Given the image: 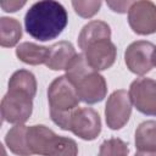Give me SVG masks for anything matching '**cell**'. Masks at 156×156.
<instances>
[{
    "mask_svg": "<svg viewBox=\"0 0 156 156\" xmlns=\"http://www.w3.org/2000/svg\"><path fill=\"white\" fill-rule=\"evenodd\" d=\"M68 23L66 9L57 1L43 0L33 4L24 16L27 33L40 41L57 38Z\"/></svg>",
    "mask_w": 156,
    "mask_h": 156,
    "instance_id": "6da1fadb",
    "label": "cell"
},
{
    "mask_svg": "<svg viewBox=\"0 0 156 156\" xmlns=\"http://www.w3.org/2000/svg\"><path fill=\"white\" fill-rule=\"evenodd\" d=\"M48 100L50 112L58 113H67L76 110L80 101L76 87L66 76H60L51 82L48 89Z\"/></svg>",
    "mask_w": 156,
    "mask_h": 156,
    "instance_id": "7a4b0ae2",
    "label": "cell"
},
{
    "mask_svg": "<svg viewBox=\"0 0 156 156\" xmlns=\"http://www.w3.org/2000/svg\"><path fill=\"white\" fill-rule=\"evenodd\" d=\"M1 117L12 124H23L28 121L33 111V98L29 95L9 90L1 100Z\"/></svg>",
    "mask_w": 156,
    "mask_h": 156,
    "instance_id": "3957f363",
    "label": "cell"
},
{
    "mask_svg": "<svg viewBox=\"0 0 156 156\" xmlns=\"http://www.w3.org/2000/svg\"><path fill=\"white\" fill-rule=\"evenodd\" d=\"M132 113V100L127 90H115L107 99L105 106L106 124L113 130L127 124Z\"/></svg>",
    "mask_w": 156,
    "mask_h": 156,
    "instance_id": "277c9868",
    "label": "cell"
},
{
    "mask_svg": "<svg viewBox=\"0 0 156 156\" xmlns=\"http://www.w3.org/2000/svg\"><path fill=\"white\" fill-rule=\"evenodd\" d=\"M69 130L83 140H94L101 132L99 113L91 107H77L71 116Z\"/></svg>",
    "mask_w": 156,
    "mask_h": 156,
    "instance_id": "5b68a950",
    "label": "cell"
},
{
    "mask_svg": "<svg viewBox=\"0 0 156 156\" xmlns=\"http://www.w3.org/2000/svg\"><path fill=\"white\" fill-rule=\"evenodd\" d=\"M128 23L136 34L156 33V5L147 0L133 1L128 11Z\"/></svg>",
    "mask_w": 156,
    "mask_h": 156,
    "instance_id": "8992f818",
    "label": "cell"
},
{
    "mask_svg": "<svg viewBox=\"0 0 156 156\" xmlns=\"http://www.w3.org/2000/svg\"><path fill=\"white\" fill-rule=\"evenodd\" d=\"M129 98L136 110L147 116H156V80L136 78L129 87Z\"/></svg>",
    "mask_w": 156,
    "mask_h": 156,
    "instance_id": "52a82bcc",
    "label": "cell"
},
{
    "mask_svg": "<svg viewBox=\"0 0 156 156\" xmlns=\"http://www.w3.org/2000/svg\"><path fill=\"white\" fill-rule=\"evenodd\" d=\"M155 45L146 40H138L132 43L124 52V61L130 72L144 76L154 67L152 55Z\"/></svg>",
    "mask_w": 156,
    "mask_h": 156,
    "instance_id": "ba28073f",
    "label": "cell"
},
{
    "mask_svg": "<svg viewBox=\"0 0 156 156\" xmlns=\"http://www.w3.org/2000/svg\"><path fill=\"white\" fill-rule=\"evenodd\" d=\"M84 55L89 65L98 72L110 68L116 60L117 49L111 40H100L91 44L85 51Z\"/></svg>",
    "mask_w": 156,
    "mask_h": 156,
    "instance_id": "9c48e42d",
    "label": "cell"
},
{
    "mask_svg": "<svg viewBox=\"0 0 156 156\" xmlns=\"http://www.w3.org/2000/svg\"><path fill=\"white\" fill-rule=\"evenodd\" d=\"M78 96L85 104H96L105 99L107 94V84L105 78L98 72L91 73L76 85Z\"/></svg>",
    "mask_w": 156,
    "mask_h": 156,
    "instance_id": "30bf717a",
    "label": "cell"
},
{
    "mask_svg": "<svg viewBox=\"0 0 156 156\" xmlns=\"http://www.w3.org/2000/svg\"><path fill=\"white\" fill-rule=\"evenodd\" d=\"M55 138L56 134L43 124L28 127L27 144L33 155L46 156Z\"/></svg>",
    "mask_w": 156,
    "mask_h": 156,
    "instance_id": "8fae6325",
    "label": "cell"
},
{
    "mask_svg": "<svg viewBox=\"0 0 156 156\" xmlns=\"http://www.w3.org/2000/svg\"><path fill=\"white\" fill-rule=\"evenodd\" d=\"M77 52L74 46L66 40L55 43L49 48V56L46 60V67L52 71H61L68 67L71 61L76 57Z\"/></svg>",
    "mask_w": 156,
    "mask_h": 156,
    "instance_id": "7c38bea8",
    "label": "cell"
},
{
    "mask_svg": "<svg viewBox=\"0 0 156 156\" xmlns=\"http://www.w3.org/2000/svg\"><path fill=\"white\" fill-rule=\"evenodd\" d=\"M111 38V29L110 26L104 22V21H90L89 23H87L79 35H78V46L85 51L91 44L100 41V40H110Z\"/></svg>",
    "mask_w": 156,
    "mask_h": 156,
    "instance_id": "4fadbf2b",
    "label": "cell"
},
{
    "mask_svg": "<svg viewBox=\"0 0 156 156\" xmlns=\"http://www.w3.org/2000/svg\"><path fill=\"white\" fill-rule=\"evenodd\" d=\"M16 56L27 65H41L46 63L49 56V48L40 46L34 43L24 41L16 48Z\"/></svg>",
    "mask_w": 156,
    "mask_h": 156,
    "instance_id": "5bb4252c",
    "label": "cell"
},
{
    "mask_svg": "<svg viewBox=\"0 0 156 156\" xmlns=\"http://www.w3.org/2000/svg\"><path fill=\"white\" fill-rule=\"evenodd\" d=\"M27 130H28L27 126L16 124L7 132L5 136V143L10 149V151L13 152L15 155H18V156L33 155L27 144Z\"/></svg>",
    "mask_w": 156,
    "mask_h": 156,
    "instance_id": "9a60e30c",
    "label": "cell"
},
{
    "mask_svg": "<svg viewBox=\"0 0 156 156\" xmlns=\"http://www.w3.org/2000/svg\"><path fill=\"white\" fill-rule=\"evenodd\" d=\"M135 146L139 151H156V121H145L138 126Z\"/></svg>",
    "mask_w": 156,
    "mask_h": 156,
    "instance_id": "2e32d148",
    "label": "cell"
},
{
    "mask_svg": "<svg viewBox=\"0 0 156 156\" xmlns=\"http://www.w3.org/2000/svg\"><path fill=\"white\" fill-rule=\"evenodd\" d=\"M22 37L21 23L16 18L1 17L0 18V45L2 48L15 46Z\"/></svg>",
    "mask_w": 156,
    "mask_h": 156,
    "instance_id": "e0dca14e",
    "label": "cell"
},
{
    "mask_svg": "<svg viewBox=\"0 0 156 156\" xmlns=\"http://www.w3.org/2000/svg\"><path fill=\"white\" fill-rule=\"evenodd\" d=\"M9 90H16L34 98L37 94V80L32 72L27 69L16 71L9 80Z\"/></svg>",
    "mask_w": 156,
    "mask_h": 156,
    "instance_id": "ac0fdd59",
    "label": "cell"
},
{
    "mask_svg": "<svg viewBox=\"0 0 156 156\" xmlns=\"http://www.w3.org/2000/svg\"><path fill=\"white\" fill-rule=\"evenodd\" d=\"M94 72H96V71L89 65L85 55L77 54L76 57L71 61V63L66 68V77L76 87L79 82H82L84 78H87L88 76H90Z\"/></svg>",
    "mask_w": 156,
    "mask_h": 156,
    "instance_id": "d6986e66",
    "label": "cell"
},
{
    "mask_svg": "<svg viewBox=\"0 0 156 156\" xmlns=\"http://www.w3.org/2000/svg\"><path fill=\"white\" fill-rule=\"evenodd\" d=\"M46 156H78L77 143L71 138L56 135Z\"/></svg>",
    "mask_w": 156,
    "mask_h": 156,
    "instance_id": "ffe728a7",
    "label": "cell"
},
{
    "mask_svg": "<svg viewBox=\"0 0 156 156\" xmlns=\"http://www.w3.org/2000/svg\"><path fill=\"white\" fill-rule=\"evenodd\" d=\"M129 147L119 138H111L100 145L99 156H128Z\"/></svg>",
    "mask_w": 156,
    "mask_h": 156,
    "instance_id": "44dd1931",
    "label": "cell"
},
{
    "mask_svg": "<svg viewBox=\"0 0 156 156\" xmlns=\"http://www.w3.org/2000/svg\"><path fill=\"white\" fill-rule=\"evenodd\" d=\"M101 1L96 0H88V1H72V6L77 15H79L83 18H90L95 13L99 12L101 7Z\"/></svg>",
    "mask_w": 156,
    "mask_h": 156,
    "instance_id": "7402d4cb",
    "label": "cell"
},
{
    "mask_svg": "<svg viewBox=\"0 0 156 156\" xmlns=\"http://www.w3.org/2000/svg\"><path fill=\"white\" fill-rule=\"evenodd\" d=\"M132 4L133 1H107V6H110L112 11L118 13H126L127 11H129Z\"/></svg>",
    "mask_w": 156,
    "mask_h": 156,
    "instance_id": "603a6c76",
    "label": "cell"
},
{
    "mask_svg": "<svg viewBox=\"0 0 156 156\" xmlns=\"http://www.w3.org/2000/svg\"><path fill=\"white\" fill-rule=\"evenodd\" d=\"M26 5V1H1L0 6L6 12H16Z\"/></svg>",
    "mask_w": 156,
    "mask_h": 156,
    "instance_id": "cb8c5ba5",
    "label": "cell"
},
{
    "mask_svg": "<svg viewBox=\"0 0 156 156\" xmlns=\"http://www.w3.org/2000/svg\"><path fill=\"white\" fill-rule=\"evenodd\" d=\"M134 156H156V151H138Z\"/></svg>",
    "mask_w": 156,
    "mask_h": 156,
    "instance_id": "d4e9b609",
    "label": "cell"
},
{
    "mask_svg": "<svg viewBox=\"0 0 156 156\" xmlns=\"http://www.w3.org/2000/svg\"><path fill=\"white\" fill-rule=\"evenodd\" d=\"M152 62H154V66H156V46H155L154 55H152Z\"/></svg>",
    "mask_w": 156,
    "mask_h": 156,
    "instance_id": "484cf974",
    "label": "cell"
}]
</instances>
